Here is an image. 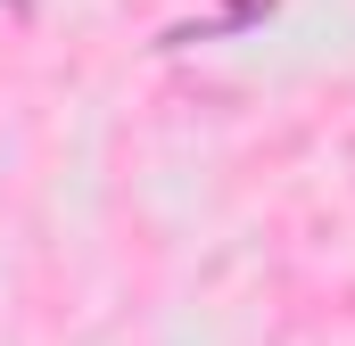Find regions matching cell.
<instances>
[{"label": "cell", "mask_w": 355, "mask_h": 346, "mask_svg": "<svg viewBox=\"0 0 355 346\" xmlns=\"http://www.w3.org/2000/svg\"><path fill=\"white\" fill-rule=\"evenodd\" d=\"M8 8H25V0H8Z\"/></svg>", "instance_id": "obj_1"}]
</instances>
